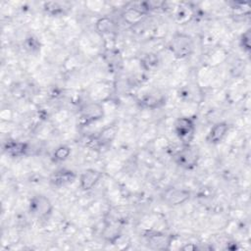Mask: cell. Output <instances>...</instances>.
<instances>
[{"label": "cell", "instance_id": "7c38bea8", "mask_svg": "<svg viewBox=\"0 0 251 251\" xmlns=\"http://www.w3.org/2000/svg\"><path fill=\"white\" fill-rule=\"evenodd\" d=\"M96 28L101 34H111L116 31V24L109 18L104 17L96 22Z\"/></svg>", "mask_w": 251, "mask_h": 251}, {"label": "cell", "instance_id": "8fae6325", "mask_svg": "<svg viewBox=\"0 0 251 251\" xmlns=\"http://www.w3.org/2000/svg\"><path fill=\"white\" fill-rule=\"evenodd\" d=\"M147 242L154 249H165L166 245L170 244L171 238L164 233L155 232L147 235Z\"/></svg>", "mask_w": 251, "mask_h": 251}, {"label": "cell", "instance_id": "4fadbf2b", "mask_svg": "<svg viewBox=\"0 0 251 251\" xmlns=\"http://www.w3.org/2000/svg\"><path fill=\"white\" fill-rule=\"evenodd\" d=\"M70 155H71V148L67 145H61L54 150L52 159L54 162H63L67 160Z\"/></svg>", "mask_w": 251, "mask_h": 251}, {"label": "cell", "instance_id": "5b68a950", "mask_svg": "<svg viewBox=\"0 0 251 251\" xmlns=\"http://www.w3.org/2000/svg\"><path fill=\"white\" fill-rule=\"evenodd\" d=\"M190 196L191 193L187 189L172 187L164 191V193L162 194V199L167 205L176 207L184 204L190 199Z\"/></svg>", "mask_w": 251, "mask_h": 251}, {"label": "cell", "instance_id": "2e32d148", "mask_svg": "<svg viewBox=\"0 0 251 251\" xmlns=\"http://www.w3.org/2000/svg\"><path fill=\"white\" fill-rule=\"evenodd\" d=\"M239 42H240V46L241 48L248 52L250 51V30H246L245 32H243V34L241 35L240 39H239Z\"/></svg>", "mask_w": 251, "mask_h": 251}, {"label": "cell", "instance_id": "ba28073f", "mask_svg": "<svg viewBox=\"0 0 251 251\" xmlns=\"http://www.w3.org/2000/svg\"><path fill=\"white\" fill-rule=\"evenodd\" d=\"M76 176H77L75 172L67 169H61L59 171L54 172V174L50 177V182L54 186L62 187L73 183L76 179Z\"/></svg>", "mask_w": 251, "mask_h": 251}, {"label": "cell", "instance_id": "7a4b0ae2", "mask_svg": "<svg viewBox=\"0 0 251 251\" xmlns=\"http://www.w3.org/2000/svg\"><path fill=\"white\" fill-rule=\"evenodd\" d=\"M195 122L191 117H180L175 122L174 130L182 146L190 145L195 136Z\"/></svg>", "mask_w": 251, "mask_h": 251}, {"label": "cell", "instance_id": "277c9868", "mask_svg": "<svg viewBox=\"0 0 251 251\" xmlns=\"http://www.w3.org/2000/svg\"><path fill=\"white\" fill-rule=\"evenodd\" d=\"M28 209L31 215L39 219L47 218L53 211V205L49 198L44 195H34L29 200Z\"/></svg>", "mask_w": 251, "mask_h": 251}, {"label": "cell", "instance_id": "52a82bcc", "mask_svg": "<svg viewBox=\"0 0 251 251\" xmlns=\"http://www.w3.org/2000/svg\"><path fill=\"white\" fill-rule=\"evenodd\" d=\"M102 174L95 169H86L79 176V187L83 191L91 190L100 180Z\"/></svg>", "mask_w": 251, "mask_h": 251}, {"label": "cell", "instance_id": "6da1fadb", "mask_svg": "<svg viewBox=\"0 0 251 251\" xmlns=\"http://www.w3.org/2000/svg\"><path fill=\"white\" fill-rule=\"evenodd\" d=\"M170 49L176 59H185L194 51V40L186 33L177 32L171 39Z\"/></svg>", "mask_w": 251, "mask_h": 251}, {"label": "cell", "instance_id": "8992f818", "mask_svg": "<svg viewBox=\"0 0 251 251\" xmlns=\"http://www.w3.org/2000/svg\"><path fill=\"white\" fill-rule=\"evenodd\" d=\"M104 116V110L101 104L96 102H90L85 104L80 109V117L86 123L90 124L99 121Z\"/></svg>", "mask_w": 251, "mask_h": 251}, {"label": "cell", "instance_id": "30bf717a", "mask_svg": "<svg viewBox=\"0 0 251 251\" xmlns=\"http://www.w3.org/2000/svg\"><path fill=\"white\" fill-rule=\"evenodd\" d=\"M27 150H28L27 144L21 141L9 140L4 145V152L13 158L25 156Z\"/></svg>", "mask_w": 251, "mask_h": 251}, {"label": "cell", "instance_id": "9a60e30c", "mask_svg": "<svg viewBox=\"0 0 251 251\" xmlns=\"http://www.w3.org/2000/svg\"><path fill=\"white\" fill-rule=\"evenodd\" d=\"M141 104L145 107H148V108H155V107H158V104L160 102H163V99L161 98H157V97H154L152 95H146L145 97H143L141 100H140Z\"/></svg>", "mask_w": 251, "mask_h": 251}, {"label": "cell", "instance_id": "3957f363", "mask_svg": "<svg viewBox=\"0 0 251 251\" xmlns=\"http://www.w3.org/2000/svg\"><path fill=\"white\" fill-rule=\"evenodd\" d=\"M199 161V151L198 148L190 145H184L182 149H180L175 155V162L180 168L184 170H192L194 169Z\"/></svg>", "mask_w": 251, "mask_h": 251}, {"label": "cell", "instance_id": "9c48e42d", "mask_svg": "<svg viewBox=\"0 0 251 251\" xmlns=\"http://www.w3.org/2000/svg\"><path fill=\"white\" fill-rule=\"evenodd\" d=\"M228 131V125L226 122H219L215 124L209 130L206 140L210 144H219L226 135Z\"/></svg>", "mask_w": 251, "mask_h": 251}, {"label": "cell", "instance_id": "5bb4252c", "mask_svg": "<svg viewBox=\"0 0 251 251\" xmlns=\"http://www.w3.org/2000/svg\"><path fill=\"white\" fill-rule=\"evenodd\" d=\"M43 8L48 14L52 16H57L64 13V9H65L64 5H62L59 2H46L44 3Z\"/></svg>", "mask_w": 251, "mask_h": 251}]
</instances>
